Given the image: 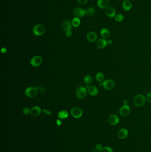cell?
<instances>
[{
    "label": "cell",
    "mask_w": 151,
    "mask_h": 152,
    "mask_svg": "<svg viewBox=\"0 0 151 152\" xmlns=\"http://www.w3.org/2000/svg\"><path fill=\"white\" fill-rule=\"evenodd\" d=\"M123 103L124 105H128V101L126 100H123Z\"/></svg>",
    "instance_id": "obj_37"
},
{
    "label": "cell",
    "mask_w": 151,
    "mask_h": 152,
    "mask_svg": "<svg viewBox=\"0 0 151 152\" xmlns=\"http://www.w3.org/2000/svg\"><path fill=\"white\" fill-rule=\"evenodd\" d=\"M45 31V27L42 24H37L33 29V33L37 36L43 35Z\"/></svg>",
    "instance_id": "obj_2"
},
{
    "label": "cell",
    "mask_w": 151,
    "mask_h": 152,
    "mask_svg": "<svg viewBox=\"0 0 151 152\" xmlns=\"http://www.w3.org/2000/svg\"><path fill=\"white\" fill-rule=\"evenodd\" d=\"M71 114L72 117L75 118H79L82 117V111L81 108L78 107H75L71 110Z\"/></svg>",
    "instance_id": "obj_8"
},
{
    "label": "cell",
    "mask_w": 151,
    "mask_h": 152,
    "mask_svg": "<svg viewBox=\"0 0 151 152\" xmlns=\"http://www.w3.org/2000/svg\"><path fill=\"white\" fill-rule=\"evenodd\" d=\"M91 152H99V151L97 149H94Z\"/></svg>",
    "instance_id": "obj_38"
},
{
    "label": "cell",
    "mask_w": 151,
    "mask_h": 152,
    "mask_svg": "<svg viewBox=\"0 0 151 152\" xmlns=\"http://www.w3.org/2000/svg\"><path fill=\"white\" fill-rule=\"evenodd\" d=\"M93 79L92 77L90 75L86 76L84 78V81L87 85H90L92 82Z\"/></svg>",
    "instance_id": "obj_26"
},
{
    "label": "cell",
    "mask_w": 151,
    "mask_h": 152,
    "mask_svg": "<svg viewBox=\"0 0 151 152\" xmlns=\"http://www.w3.org/2000/svg\"><path fill=\"white\" fill-rule=\"evenodd\" d=\"M107 43H108V44H109V45H111V44H113V40H111V39H109V40L107 41Z\"/></svg>",
    "instance_id": "obj_36"
},
{
    "label": "cell",
    "mask_w": 151,
    "mask_h": 152,
    "mask_svg": "<svg viewBox=\"0 0 151 152\" xmlns=\"http://www.w3.org/2000/svg\"><path fill=\"white\" fill-rule=\"evenodd\" d=\"M80 23H81V21L79 18H77V17L74 18L71 22L72 26L74 27H78L79 26Z\"/></svg>",
    "instance_id": "obj_23"
},
{
    "label": "cell",
    "mask_w": 151,
    "mask_h": 152,
    "mask_svg": "<svg viewBox=\"0 0 151 152\" xmlns=\"http://www.w3.org/2000/svg\"><path fill=\"white\" fill-rule=\"evenodd\" d=\"M106 15L109 18H114L116 15V11L115 9L112 6H108L106 9L105 10Z\"/></svg>",
    "instance_id": "obj_12"
},
{
    "label": "cell",
    "mask_w": 151,
    "mask_h": 152,
    "mask_svg": "<svg viewBox=\"0 0 151 152\" xmlns=\"http://www.w3.org/2000/svg\"><path fill=\"white\" fill-rule=\"evenodd\" d=\"M65 35L67 37H70L72 35V31L71 30H68L65 31Z\"/></svg>",
    "instance_id": "obj_30"
},
{
    "label": "cell",
    "mask_w": 151,
    "mask_h": 152,
    "mask_svg": "<svg viewBox=\"0 0 151 152\" xmlns=\"http://www.w3.org/2000/svg\"><path fill=\"white\" fill-rule=\"evenodd\" d=\"M107 44H108L107 41L106 39H100L97 41L96 43L97 47L99 49H104L106 47Z\"/></svg>",
    "instance_id": "obj_15"
},
{
    "label": "cell",
    "mask_w": 151,
    "mask_h": 152,
    "mask_svg": "<svg viewBox=\"0 0 151 152\" xmlns=\"http://www.w3.org/2000/svg\"><path fill=\"white\" fill-rule=\"evenodd\" d=\"M95 13V9L92 7L88 8L87 10V15L89 16H92Z\"/></svg>",
    "instance_id": "obj_25"
},
{
    "label": "cell",
    "mask_w": 151,
    "mask_h": 152,
    "mask_svg": "<svg viewBox=\"0 0 151 152\" xmlns=\"http://www.w3.org/2000/svg\"><path fill=\"white\" fill-rule=\"evenodd\" d=\"M43 111L44 114H46L47 115H50L51 114V112L47 109H43Z\"/></svg>",
    "instance_id": "obj_34"
},
{
    "label": "cell",
    "mask_w": 151,
    "mask_h": 152,
    "mask_svg": "<svg viewBox=\"0 0 151 152\" xmlns=\"http://www.w3.org/2000/svg\"><path fill=\"white\" fill-rule=\"evenodd\" d=\"M102 86L105 89L107 90H111L114 88L115 83L114 81L111 79H107L105 80L102 83Z\"/></svg>",
    "instance_id": "obj_6"
},
{
    "label": "cell",
    "mask_w": 151,
    "mask_h": 152,
    "mask_svg": "<svg viewBox=\"0 0 151 152\" xmlns=\"http://www.w3.org/2000/svg\"><path fill=\"white\" fill-rule=\"evenodd\" d=\"M109 0H98L97 2V5L101 9H106L110 5Z\"/></svg>",
    "instance_id": "obj_13"
},
{
    "label": "cell",
    "mask_w": 151,
    "mask_h": 152,
    "mask_svg": "<svg viewBox=\"0 0 151 152\" xmlns=\"http://www.w3.org/2000/svg\"><path fill=\"white\" fill-rule=\"evenodd\" d=\"M128 134H129V132H128V130L126 128H121L118 132L117 136L120 139H124L127 137Z\"/></svg>",
    "instance_id": "obj_16"
},
{
    "label": "cell",
    "mask_w": 151,
    "mask_h": 152,
    "mask_svg": "<svg viewBox=\"0 0 151 152\" xmlns=\"http://www.w3.org/2000/svg\"><path fill=\"white\" fill-rule=\"evenodd\" d=\"M122 7L126 11H129L132 9V4L129 0H125L122 3Z\"/></svg>",
    "instance_id": "obj_18"
},
{
    "label": "cell",
    "mask_w": 151,
    "mask_h": 152,
    "mask_svg": "<svg viewBox=\"0 0 151 152\" xmlns=\"http://www.w3.org/2000/svg\"><path fill=\"white\" fill-rule=\"evenodd\" d=\"M87 91L89 95L91 96H96L98 93V89L95 86H89L87 89Z\"/></svg>",
    "instance_id": "obj_19"
},
{
    "label": "cell",
    "mask_w": 151,
    "mask_h": 152,
    "mask_svg": "<svg viewBox=\"0 0 151 152\" xmlns=\"http://www.w3.org/2000/svg\"><path fill=\"white\" fill-rule=\"evenodd\" d=\"M43 62L42 58L40 56H35L31 58L30 61V64L33 67H37L41 65Z\"/></svg>",
    "instance_id": "obj_4"
},
{
    "label": "cell",
    "mask_w": 151,
    "mask_h": 152,
    "mask_svg": "<svg viewBox=\"0 0 151 152\" xmlns=\"http://www.w3.org/2000/svg\"><path fill=\"white\" fill-rule=\"evenodd\" d=\"M119 121H120V119H119V117L115 114H112L108 117V122L110 125L113 126H116L118 124Z\"/></svg>",
    "instance_id": "obj_10"
},
{
    "label": "cell",
    "mask_w": 151,
    "mask_h": 152,
    "mask_svg": "<svg viewBox=\"0 0 151 152\" xmlns=\"http://www.w3.org/2000/svg\"><path fill=\"white\" fill-rule=\"evenodd\" d=\"M62 124V121H61V119H58L57 120H56V125L58 126H61V125Z\"/></svg>",
    "instance_id": "obj_33"
},
{
    "label": "cell",
    "mask_w": 151,
    "mask_h": 152,
    "mask_svg": "<svg viewBox=\"0 0 151 152\" xmlns=\"http://www.w3.org/2000/svg\"><path fill=\"white\" fill-rule=\"evenodd\" d=\"M130 112V107L128 105H122L119 110L120 115L123 117H126L129 115Z\"/></svg>",
    "instance_id": "obj_9"
},
{
    "label": "cell",
    "mask_w": 151,
    "mask_h": 152,
    "mask_svg": "<svg viewBox=\"0 0 151 152\" xmlns=\"http://www.w3.org/2000/svg\"><path fill=\"white\" fill-rule=\"evenodd\" d=\"M72 23L68 20H64L63 21L60 25V27L62 30L66 31L68 30H71L72 28Z\"/></svg>",
    "instance_id": "obj_11"
},
{
    "label": "cell",
    "mask_w": 151,
    "mask_h": 152,
    "mask_svg": "<svg viewBox=\"0 0 151 152\" xmlns=\"http://www.w3.org/2000/svg\"><path fill=\"white\" fill-rule=\"evenodd\" d=\"M74 14L77 18H82L87 15V10L81 8H76L74 10Z\"/></svg>",
    "instance_id": "obj_7"
},
{
    "label": "cell",
    "mask_w": 151,
    "mask_h": 152,
    "mask_svg": "<svg viewBox=\"0 0 151 152\" xmlns=\"http://www.w3.org/2000/svg\"><path fill=\"white\" fill-rule=\"evenodd\" d=\"M1 52H2V53L4 54L7 52V49L5 48H2L1 49Z\"/></svg>",
    "instance_id": "obj_35"
},
{
    "label": "cell",
    "mask_w": 151,
    "mask_h": 152,
    "mask_svg": "<svg viewBox=\"0 0 151 152\" xmlns=\"http://www.w3.org/2000/svg\"><path fill=\"white\" fill-rule=\"evenodd\" d=\"M77 1L79 4L84 5L87 4L88 2V0H77Z\"/></svg>",
    "instance_id": "obj_31"
},
{
    "label": "cell",
    "mask_w": 151,
    "mask_h": 152,
    "mask_svg": "<svg viewBox=\"0 0 151 152\" xmlns=\"http://www.w3.org/2000/svg\"><path fill=\"white\" fill-rule=\"evenodd\" d=\"M69 116V114L68 111L65 110H63L58 112V117L60 119H64Z\"/></svg>",
    "instance_id": "obj_21"
},
{
    "label": "cell",
    "mask_w": 151,
    "mask_h": 152,
    "mask_svg": "<svg viewBox=\"0 0 151 152\" xmlns=\"http://www.w3.org/2000/svg\"><path fill=\"white\" fill-rule=\"evenodd\" d=\"M25 94L28 98H34L38 93L37 88L33 87H28L25 90Z\"/></svg>",
    "instance_id": "obj_5"
},
{
    "label": "cell",
    "mask_w": 151,
    "mask_h": 152,
    "mask_svg": "<svg viewBox=\"0 0 151 152\" xmlns=\"http://www.w3.org/2000/svg\"><path fill=\"white\" fill-rule=\"evenodd\" d=\"M100 35L102 38L107 39L110 36V32L108 29L106 28H103L100 31Z\"/></svg>",
    "instance_id": "obj_20"
},
{
    "label": "cell",
    "mask_w": 151,
    "mask_h": 152,
    "mask_svg": "<svg viewBox=\"0 0 151 152\" xmlns=\"http://www.w3.org/2000/svg\"><path fill=\"white\" fill-rule=\"evenodd\" d=\"M146 98L142 94H138L135 96L134 99V103L135 106L138 107H142L146 102Z\"/></svg>",
    "instance_id": "obj_1"
},
{
    "label": "cell",
    "mask_w": 151,
    "mask_h": 152,
    "mask_svg": "<svg viewBox=\"0 0 151 152\" xmlns=\"http://www.w3.org/2000/svg\"><path fill=\"white\" fill-rule=\"evenodd\" d=\"M114 19L116 22H121L123 21L124 19V16L122 14L118 13L115 15V16L114 17Z\"/></svg>",
    "instance_id": "obj_24"
},
{
    "label": "cell",
    "mask_w": 151,
    "mask_h": 152,
    "mask_svg": "<svg viewBox=\"0 0 151 152\" xmlns=\"http://www.w3.org/2000/svg\"><path fill=\"white\" fill-rule=\"evenodd\" d=\"M87 38L88 41L90 42H94L97 40L98 36L96 33H95L94 32L91 31L87 33Z\"/></svg>",
    "instance_id": "obj_17"
},
{
    "label": "cell",
    "mask_w": 151,
    "mask_h": 152,
    "mask_svg": "<svg viewBox=\"0 0 151 152\" xmlns=\"http://www.w3.org/2000/svg\"><path fill=\"white\" fill-rule=\"evenodd\" d=\"M41 112V108L38 106H35L31 109L30 114L32 117H37L39 116Z\"/></svg>",
    "instance_id": "obj_14"
},
{
    "label": "cell",
    "mask_w": 151,
    "mask_h": 152,
    "mask_svg": "<svg viewBox=\"0 0 151 152\" xmlns=\"http://www.w3.org/2000/svg\"><path fill=\"white\" fill-rule=\"evenodd\" d=\"M87 89L83 86H81L78 88L76 91V96L79 99H82L87 96Z\"/></svg>",
    "instance_id": "obj_3"
},
{
    "label": "cell",
    "mask_w": 151,
    "mask_h": 152,
    "mask_svg": "<svg viewBox=\"0 0 151 152\" xmlns=\"http://www.w3.org/2000/svg\"><path fill=\"white\" fill-rule=\"evenodd\" d=\"M96 149L98 151H100L102 149V146L101 144H97L95 146Z\"/></svg>",
    "instance_id": "obj_32"
},
{
    "label": "cell",
    "mask_w": 151,
    "mask_h": 152,
    "mask_svg": "<svg viewBox=\"0 0 151 152\" xmlns=\"http://www.w3.org/2000/svg\"><path fill=\"white\" fill-rule=\"evenodd\" d=\"M96 80L99 82L101 83L104 81L105 75L102 72H97L95 75Z\"/></svg>",
    "instance_id": "obj_22"
},
{
    "label": "cell",
    "mask_w": 151,
    "mask_h": 152,
    "mask_svg": "<svg viewBox=\"0 0 151 152\" xmlns=\"http://www.w3.org/2000/svg\"><path fill=\"white\" fill-rule=\"evenodd\" d=\"M30 111H31V109H30L29 108H28V107H25V108H23L22 111H23V114L28 115V114H30Z\"/></svg>",
    "instance_id": "obj_28"
},
{
    "label": "cell",
    "mask_w": 151,
    "mask_h": 152,
    "mask_svg": "<svg viewBox=\"0 0 151 152\" xmlns=\"http://www.w3.org/2000/svg\"><path fill=\"white\" fill-rule=\"evenodd\" d=\"M100 152H113V149L110 147H105L100 151Z\"/></svg>",
    "instance_id": "obj_27"
},
{
    "label": "cell",
    "mask_w": 151,
    "mask_h": 152,
    "mask_svg": "<svg viewBox=\"0 0 151 152\" xmlns=\"http://www.w3.org/2000/svg\"><path fill=\"white\" fill-rule=\"evenodd\" d=\"M146 100L149 103H151V93H148L145 97Z\"/></svg>",
    "instance_id": "obj_29"
}]
</instances>
